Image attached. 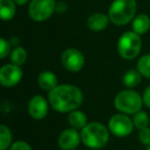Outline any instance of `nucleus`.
Wrapping results in <instances>:
<instances>
[{"mask_svg": "<svg viewBox=\"0 0 150 150\" xmlns=\"http://www.w3.org/2000/svg\"><path fill=\"white\" fill-rule=\"evenodd\" d=\"M68 121L70 125L75 129H82L88 125V118L83 112L78 110H73L68 116Z\"/></svg>", "mask_w": 150, "mask_h": 150, "instance_id": "14", "label": "nucleus"}, {"mask_svg": "<svg viewBox=\"0 0 150 150\" xmlns=\"http://www.w3.org/2000/svg\"><path fill=\"white\" fill-rule=\"evenodd\" d=\"M11 62L16 65H21L25 64L26 60H27V52H26L25 48L23 47H16L15 50H13L11 54Z\"/></svg>", "mask_w": 150, "mask_h": 150, "instance_id": "21", "label": "nucleus"}, {"mask_svg": "<svg viewBox=\"0 0 150 150\" xmlns=\"http://www.w3.org/2000/svg\"><path fill=\"white\" fill-rule=\"evenodd\" d=\"M150 28V18L147 15H138L133 21V31L142 35L145 34Z\"/></svg>", "mask_w": 150, "mask_h": 150, "instance_id": "15", "label": "nucleus"}, {"mask_svg": "<svg viewBox=\"0 0 150 150\" xmlns=\"http://www.w3.org/2000/svg\"><path fill=\"white\" fill-rule=\"evenodd\" d=\"M9 150H32L31 146L25 141H17L11 146Z\"/></svg>", "mask_w": 150, "mask_h": 150, "instance_id": "24", "label": "nucleus"}, {"mask_svg": "<svg viewBox=\"0 0 150 150\" xmlns=\"http://www.w3.org/2000/svg\"><path fill=\"white\" fill-rule=\"evenodd\" d=\"M38 84L42 90L50 92L58 86L57 75L50 71H42L38 75Z\"/></svg>", "mask_w": 150, "mask_h": 150, "instance_id": "13", "label": "nucleus"}, {"mask_svg": "<svg viewBox=\"0 0 150 150\" xmlns=\"http://www.w3.org/2000/svg\"><path fill=\"white\" fill-rule=\"evenodd\" d=\"M109 129L116 137H127L133 132L134 122L129 116L123 114H115L109 120Z\"/></svg>", "mask_w": 150, "mask_h": 150, "instance_id": "7", "label": "nucleus"}, {"mask_svg": "<svg viewBox=\"0 0 150 150\" xmlns=\"http://www.w3.org/2000/svg\"><path fill=\"white\" fill-rule=\"evenodd\" d=\"M23 77V71L19 65L7 64L0 70V81L1 84L5 88L15 86L21 81Z\"/></svg>", "mask_w": 150, "mask_h": 150, "instance_id": "9", "label": "nucleus"}, {"mask_svg": "<svg viewBox=\"0 0 150 150\" xmlns=\"http://www.w3.org/2000/svg\"><path fill=\"white\" fill-rule=\"evenodd\" d=\"M145 150H150V145L149 146H147V147H146V149Z\"/></svg>", "mask_w": 150, "mask_h": 150, "instance_id": "27", "label": "nucleus"}, {"mask_svg": "<svg viewBox=\"0 0 150 150\" xmlns=\"http://www.w3.org/2000/svg\"><path fill=\"white\" fill-rule=\"evenodd\" d=\"M143 104V99L140 95L132 90L121 91L114 99L115 108L125 114H135L139 112Z\"/></svg>", "mask_w": 150, "mask_h": 150, "instance_id": "4", "label": "nucleus"}, {"mask_svg": "<svg viewBox=\"0 0 150 150\" xmlns=\"http://www.w3.org/2000/svg\"><path fill=\"white\" fill-rule=\"evenodd\" d=\"M80 135L84 145L93 149L104 147L109 140L108 129L104 125L100 122L88 123L81 129Z\"/></svg>", "mask_w": 150, "mask_h": 150, "instance_id": "2", "label": "nucleus"}, {"mask_svg": "<svg viewBox=\"0 0 150 150\" xmlns=\"http://www.w3.org/2000/svg\"><path fill=\"white\" fill-rule=\"evenodd\" d=\"M83 101V95L79 88L72 84L57 86L48 93V102L52 109L60 113L76 110Z\"/></svg>", "mask_w": 150, "mask_h": 150, "instance_id": "1", "label": "nucleus"}, {"mask_svg": "<svg viewBox=\"0 0 150 150\" xmlns=\"http://www.w3.org/2000/svg\"><path fill=\"white\" fill-rule=\"evenodd\" d=\"M28 111L34 119H43L48 112V102L42 96H34L29 101Z\"/></svg>", "mask_w": 150, "mask_h": 150, "instance_id": "11", "label": "nucleus"}, {"mask_svg": "<svg viewBox=\"0 0 150 150\" xmlns=\"http://www.w3.org/2000/svg\"><path fill=\"white\" fill-rule=\"evenodd\" d=\"M142 40L139 34L135 32H125L120 36L117 42V50L121 58L133 60L141 52Z\"/></svg>", "mask_w": 150, "mask_h": 150, "instance_id": "5", "label": "nucleus"}, {"mask_svg": "<svg viewBox=\"0 0 150 150\" xmlns=\"http://www.w3.org/2000/svg\"><path fill=\"white\" fill-rule=\"evenodd\" d=\"M62 64L70 72H78L84 66V56L76 48H68L62 54Z\"/></svg>", "mask_w": 150, "mask_h": 150, "instance_id": "8", "label": "nucleus"}, {"mask_svg": "<svg viewBox=\"0 0 150 150\" xmlns=\"http://www.w3.org/2000/svg\"><path fill=\"white\" fill-rule=\"evenodd\" d=\"M109 23V17L101 13H97L92 15L88 19V27L92 31L99 32L106 29Z\"/></svg>", "mask_w": 150, "mask_h": 150, "instance_id": "12", "label": "nucleus"}, {"mask_svg": "<svg viewBox=\"0 0 150 150\" xmlns=\"http://www.w3.org/2000/svg\"><path fill=\"white\" fill-rule=\"evenodd\" d=\"M80 140H81V135L78 134L77 129L72 127V129H65L60 134L58 144L63 150H74L79 145Z\"/></svg>", "mask_w": 150, "mask_h": 150, "instance_id": "10", "label": "nucleus"}, {"mask_svg": "<svg viewBox=\"0 0 150 150\" xmlns=\"http://www.w3.org/2000/svg\"><path fill=\"white\" fill-rule=\"evenodd\" d=\"M54 11V0H31L29 5V16L36 22H43L47 20Z\"/></svg>", "mask_w": 150, "mask_h": 150, "instance_id": "6", "label": "nucleus"}, {"mask_svg": "<svg viewBox=\"0 0 150 150\" xmlns=\"http://www.w3.org/2000/svg\"><path fill=\"white\" fill-rule=\"evenodd\" d=\"M137 3L135 0H114L109 7L108 17L117 26L129 23L135 17Z\"/></svg>", "mask_w": 150, "mask_h": 150, "instance_id": "3", "label": "nucleus"}, {"mask_svg": "<svg viewBox=\"0 0 150 150\" xmlns=\"http://www.w3.org/2000/svg\"><path fill=\"white\" fill-rule=\"evenodd\" d=\"M93 150H99V149H93Z\"/></svg>", "mask_w": 150, "mask_h": 150, "instance_id": "28", "label": "nucleus"}, {"mask_svg": "<svg viewBox=\"0 0 150 150\" xmlns=\"http://www.w3.org/2000/svg\"><path fill=\"white\" fill-rule=\"evenodd\" d=\"M133 122L136 129H142L144 127H147L148 125H149V116L146 112L140 110L139 112L134 114Z\"/></svg>", "mask_w": 150, "mask_h": 150, "instance_id": "20", "label": "nucleus"}, {"mask_svg": "<svg viewBox=\"0 0 150 150\" xmlns=\"http://www.w3.org/2000/svg\"><path fill=\"white\" fill-rule=\"evenodd\" d=\"M13 135L8 127L5 125L0 127V150H6L11 146Z\"/></svg>", "mask_w": 150, "mask_h": 150, "instance_id": "18", "label": "nucleus"}, {"mask_svg": "<svg viewBox=\"0 0 150 150\" xmlns=\"http://www.w3.org/2000/svg\"><path fill=\"white\" fill-rule=\"evenodd\" d=\"M17 4H20V5H23V4H25V3H27L29 0H13Z\"/></svg>", "mask_w": 150, "mask_h": 150, "instance_id": "26", "label": "nucleus"}, {"mask_svg": "<svg viewBox=\"0 0 150 150\" xmlns=\"http://www.w3.org/2000/svg\"><path fill=\"white\" fill-rule=\"evenodd\" d=\"M13 0H0V16L3 21L11 20L16 15V4Z\"/></svg>", "mask_w": 150, "mask_h": 150, "instance_id": "16", "label": "nucleus"}, {"mask_svg": "<svg viewBox=\"0 0 150 150\" xmlns=\"http://www.w3.org/2000/svg\"><path fill=\"white\" fill-rule=\"evenodd\" d=\"M137 70L144 77L150 78V54L141 57L137 63Z\"/></svg>", "mask_w": 150, "mask_h": 150, "instance_id": "19", "label": "nucleus"}, {"mask_svg": "<svg viewBox=\"0 0 150 150\" xmlns=\"http://www.w3.org/2000/svg\"><path fill=\"white\" fill-rule=\"evenodd\" d=\"M142 99H143L144 105H145L146 107H148V108H150V86L145 88Z\"/></svg>", "mask_w": 150, "mask_h": 150, "instance_id": "25", "label": "nucleus"}, {"mask_svg": "<svg viewBox=\"0 0 150 150\" xmlns=\"http://www.w3.org/2000/svg\"><path fill=\"white\" fill-rule=\"evenodd\" d=\"M139 140L144 145H146V146L150 145V129L149 127H144V129H140Z\"/></svg>", "mask_w": 150, "mask_h": 150, "instance_id": "23", "label": "nucleus"}, {"mask_svg": "<svg viewBox=\"0 0 150 150\" xmlns=\"http://www.w3.org/2000/svg\"><path fill=\"white\" fill-rule=\"evenodd\" d=\"M9 52H11L9 42L7 40H5L4 38H1L0 39V58L1 59L6 58L9 54Z\"/></svg>", "mask_w": 150, "mask_h": 150, "instance_id": "22", "label": "nucleus"}, {"mask_svg": "<svg viewBox=\"0 0 150 150\" xmlns=\"http://www.w3.org/2000/svg\"><path fill=\"white\" fill-rule=\"evenodd\" d=\"M141 77H142V74L139 71L135 70V69H131V70L127 71L125 73V75H123L122 77V82L127 88H133L140 84Z\"/></svg>", "mask_w": 150, "mask_h": 150, "instance_id": "17", "label": "nucleus"}]
</instances>
